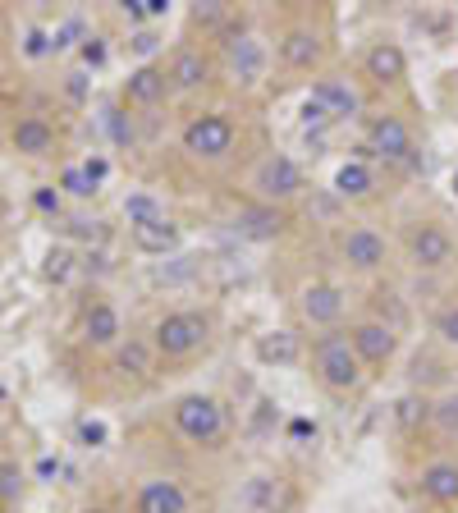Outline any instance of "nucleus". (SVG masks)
<instances>
[{
  "label": "nucleus",
  "instance_id": "obj_52",
  "mask_svg": "<svg viewBox=\"0 0 458 513\" xmlns=\"http://www.w3.org/2000/svg\"><path fill=\"white\" fill-rule=\"evenodd\" d=\"M454 197H458V170H454Z\"/></svg>",
  "mask_w": 458,
  "mask_h": 513
},
{
  "label": "nucleus",
  "instance_id": "obj_23",
  "mask_svg": "<svg viewBox=\"0 0 458 513\" xmlns=\"http://www.w3.org/2000/svg\"><path fill=\"white\" fill-rule=\"evenodd\" d=\"M156 344L152 339H142V335H129L115 344V372L120 376H152L156 372Z\"/></svg>",
  "mask_w": 458,
  "mask_h": 513
},
{
  "label": "nucleus",
  "instance_id": "obj_36",
  "mask_svg": "<svg viewBox=\"0 0 458 513\" xmlns=\"http://www.w3.org/2000/svg\"><path fill=\"white\" fill-rule=\"evenodd\" d=\"M298 115H303V129H307V133H312V129H326V124H335V120H330V110L321 106L317 97H307V101H303V110H298Z\"/></svg>",
  "mask_w": 458,
  "mask_h": 513
},
{
  "label": "nucleus",
  "instance_id": "obj_14",
  "mask_svg": "<svg viewBox=\"0 0 458 513\" xmlns=\"http://www.w3.org/2000/svg\"><path fill=\"white\" fill-rule=\"evenodd\" d=\"M312 97H317L321 106L330 110V120H353V115H362V92H358V83H353L349 74H326V78H317Z\"/></svg>",
  "mask_w": 458,
  "mask_h": 513
},
{
  "label": "nucleus",
  "instance_id": "obj_22",
  "mask_svg": "<svg viewBox=\"0 0 458 513\" xmlns=\"http://www.w3.org/2000/svg\"><path fill=\"white\" fill-rule=\"evenodd\" d=\"M330 193H335L339 202H367V197L376 193V170H371L367 161H344L335 170V184H330Z\"/></svg>",
  "mask_w": 458,
  "mask_h": 513
},
{
  "label": "nucleus",
  "instance_id": "obj_19",
  "mask_svg": "<svg viewBox=\"0 0 458 513\" xmlns=\"http://www.w3.org/2000/svg\"><path fill=\"white\" fill-rule=\"evenodd\" d=\"M133 248L147 252V257H165V252H175L179 243H184V230H179L170 216L161 220H147V225H133Z\"/></svg>",
  "mask_w": 458,
  "mask_h": 513
},
{
  "label": "nucleus",
  "instance_id": "obj_41",
  "mask_svg": "<svg viewBox=\"0 0 458 513\" xmlns=\"http://www.w3.org/2000/svg\"><path fill=\"white\" fill-rule=\"evenodd\" d=\"M110 138H115V142H133V124H124L120 110H110Z\"/></svg>",
  "mask_w": 458,
  "mask_h": 513
},
{
  "label": "nucleus",
  "instance_id": "obj_49",
  "mask_svg": "<svg viewBox=\"0 0 458 513\" xmlns=\"http://www.w3.org/2000/svg\"><path fill=\"white\" fill-rule=\"evenodd\" d=\"M161 14H170V5L165 0H147V19H161Z\"/></svg>",
  "mask_w": 458,
  "mask_h": 513
},
{
  "label": "nucleus",
  "instance_id": "obj_15",
  "mask_svg": "<svg viewBox=\"0 0 458 513\" xmlns=\"http://www.w3.org/2000/svg\"><path fill=\"white\" fill-rule=\"evenodd\" d=\"M133 513H188V491L170 477H152L133 495Z\"/></svg>",
  "mask_w": 458,
  "mask_h": 513
},
{
  "label": "nucleus",
  "instance_id": "obj_6",
  "mask_svg": "<svg viewBox=\"0 0 458 513\" xmlns=\"http://www.w3.org/2000/svg\"><path fill=\"white\" fill-rule=\"evenodd\" d=\"M376 161L399 165V170H417V147H413V129H408L399 115H371L367 124V147H362L358 161Z\"/></svg>",
  "mask_w": 458,
  "mask_h": 513
},
{
  "label": "nucleus",
  "instance_id": "obj_21",
  "mask_svg": "<svg viewBox=\"0 0 458 513\" xmlns=\"http://www.w3.org/2000/svg\"><path fill=\"white\" fill-rule=\"evenodd\" d=\"M83 339H88L92 349H110V344H120L124 339V317L110 303H92L88 312H83Z\"/></svg>",
  "mask_w": 458,
  "mask_h": 513
},
{
  "label": "nucleus",
  "instance_id": "obj_42",
  "mask_svg": "<svg viewBox=\"0 0 458 513\" xmlns=\"http://www.w3.org/2000/svg\"><path fill=\"white\" fill-rule=\"evenodd\" d=\"M193 19H197V23H207V28H216V23L225 19V5H197Z\"/></svg>",
  "mask_w": 458,
  "mask_h": 513
},
{
  "label": "nucleus",
  "instance_id": "obj_47",
  "mask_svg": "<svg viewBox=\"0 0 458 513\" xmlns=\"http://www.w3.org/2000/svg\"><path fill=\"white\" fill-rule=\"evenodd\" d=\"M289 436H294V440L317 436V422H307V417H294V422H289Z\"/></svg>",
  "mask_w": 458,
  "mask_h": 513
},
{
  "label": "nucleus",
  "instance_id": "obj_46",
  "mask_svg": "<svg viewBox=\"0 0 458 513\" xmlns=\"http://www.w3.org/2000/svg\"><path fill=\"white\" fill-rule=\"evenodd\" d=\"M65 92H69V97H74V101H83V97H88V74H69Z\"/></svg>",
  "mask_w": 458,
  "mask_h": 513
},
{
  "label": "nucleus",
  "instance_id": "obj_10",
  "mask_svg": "<svg viewBox=\"0 0 458 513\" xmlns=\"http://www.w3.org/2000/svg\"><path fill=\"white\" fill-rule=\"evenodd\" d=\"M349 339L362 367H390L394 353H399V330L390 321H358L349 330Z\"/></svg>",
  "mask_w": 458,
  "mask_h": 513
},
{
  "label": "nucleus",
  "instance_id": "obj_33",
  "mask_svg": "<svg viewBox=\"0 0 458 513\" xmlns=\"http://www.w3.org/2000/svg\"><path fill=\"white\" fill-rule=\"evenodd\" d=\"M436 335L445 339L449 349H458V303H449L436 312Z\"/></svg>",
  "mask_w": 458,
  "mask_h": 513
},
{
  "label": "nucleus",
  "instance_id": "obj_45",
  "mask_svg": "<svg viewBox=\"0 0 458 513\" xmlns=\"http://www.w3.org/2000/svg\"><path fill=\"white\" fill-rule=\"evenodd\" d=\"M83 170H88V175L101 184V179L110 175V161H106V156H88V161H83Z\"/></svg>",
  "mask_w": 458,
  "mask_h": 513
},
{
  "label": "nucleus",
  "instance_id": "obj_20",
  "mask_svg": "<svg viewBox=\"0 0 458 513\" xmlns=\"http://www.w3.org/2000/svg\"><path fill=\"white\" fill-rule=\"evenodd\" d=\"M170 92V78H165L161 65H138L129 78H124V101L129 106H156Z\"/></svg>",
  "mask_w": 458,
  "mask_h": 513
},
{
  "label": "nucleus",
  "instance_id": "obj_38",
  "mask_svg": "<svg viewBox=\"0 0 458 513\" xmlns=\"http://www.w3.org/2000/svg\"><path fill=\"white\" fill-rule=\"evenodd\" d=\"M74 37H83V23H78V19L60 23V28L51 33V51H65V46H74Z\"/></svg>",
  "mask_w": 458,
  "mask_h": 513
},
{
  "label": "nucleus",
  "instance_id": "obj_53",
  "mask_svg": "<svg viewBox=\"0 0 458 513\" xmlns=\"http://www.w3.org/2000/svg\"><path fill=\"white\" fill-rule=\"evenodd\" d=\"M440 513H458V509H440Z\"/></svg>",
  "mask_w": 458,
  "mask_h": 513
},
{
  "label": "nucleus",
  "instance_id": "obj_12",
  "mask_svg": "<svg viewBox=\"0 0 458 513\" xmlns=\"http://www.w3.org/2000/svg\"><path fill=\"white\" fill-rule=\"evenodd\" d=\"M284 225H289L284 207H271V202H248V207L234 211V234H239V239H248V243L280 239Z\"/></svg>",
  "mask_w": 458,
  "mask_h": 513
},
{
  "label": "nucleus",
  "instance_id": "obj_39",
  "mask_svg": "<svg viewBox=\"0 0 458 513\" xmlns=\"http://www.w3.org/2000/svg\"><path fill=\"white\" fill-rule=\"evenodd\" d=\"M69 234H74V239H101V220H88V216H74L65 225Z\"/></svg>",
  "mask_w": 458,
  "mask_h": 513
},
{
  "label": "nucleus",
  "instance_id": "obj_32",
  "mask_svg": "<svg viewBox=\"0 0 458 513\" xmlns=\"http://www.w3.org/2000/svg\"><path fill=\"white\" fill-rule=\"evenodd\" d=\"M69 275H74V252H69V248H51V252H46V280L65 284Z\"/></svg>",
  "mask_w": 458,
  "mask_h": 513
},
{
  "label": "nucleus",
  "instance_id": "obj_31",
  "mask_svg": "<svg viewBox=\"0 0 458 513\" xmlns=\"http://www.w3.org/2000/svg\"><path fill=\"white\" fill-rule=\"evenodd\" d=\"M431 422H436L445 436H458V394H445L440 404H431Z\"/></svg>",
  "mask_w": 458,
  "mask_h": 513
},
{
  "label": "nucleus",
  "instance_id": "obj_35",
  "mask_svg": "<svg viewBox=\"0 0 458 513\" xmlns=\"http://www.w3.org/2000/svg\"><path fill=\"white\" fill-rule=\"evenodd\" d=\"M33 207L42 211V216H60V211H65V193H60V188H33Z\"/></svg>",
  "mask_w": 458,
  "mask_h": 513
},
{
  "label": "nucleus",
  "instance_id": "obj_5",
  "mask_svg": "<svg viewBox=\"0 0 458 513\" xmlns=\"http://www.w3.org/2000/svg\"><path fill=\"white\" fill-rule=\"evenodd\" d=\"M234 138H239V124L229 120L225 110H202L179 133V142H184V152L193 161H225L234 152Z\"/></svg>",
  "mask_w": 458,
  "mask_h": 513
},
{
  "label": "nucleus",
  "instance_id": "obj_50",
  "mask_svg": "<svg viewBox=\"0 0 458 513\" xmlns=\"http://www.w3.org/2000/svg\"><path fill=\"white\" fill-rule=\"evenodd\" d=\"M37 472H42V477H55V472H60V459H42L37 463Z\"/></svg>",
  "mask_w": 458,
  "mask_h": 513
},
{
  "label": "nucleus",
  "instance_id": "obj_40",
  "mask_svg": "<svg viewBox=\"0 0 458 513\" xmlns=\"http://www.w3.org/2000/svg\"><path fill=\"white\" fill-rule=\"evenodd\" d=\"M78 440L83 445H106V422H78Z\"/></svg>",
  "mask_w": 458,
  "mask_h": 513
},
{
  "label": "nucleus",
  "instance_id": "obj_34",
  "mask_svg": "<svg viewBox=\"0 0 458 513\" xmlns=\"http://www.w3.org/2000/svg\"><path fill=\"white\" fill-rule=\"evenodd\" d=\"M161 46H165V42H161V33H156V28H138V33H133V42H129V51L142 55V60H152Z\"/></svg>",
  "mask_w": 458,
  "mask_h": 513
},
{
  "label": "nucleus",
  "instance_id": "obj_28",
  "mask_svg": "<svg viewBox=\"0 0 458 513\" xmlns=\"http://www.w3.org/2000/svg\"><path fill=\"white\" fill-rule=\"evenodd\" d=\"M97 179L88 175V170H83V165H69L65 175H60V193H69V197H83V202H88V197H97Z\"/></svg>",
  "mask_w": 458,
  "mask_h": 513
},
{
  "label": "nucleus",
  "instance_id": "obj_3",
  "mask_svg": "<svg viewBox=\"0 0 458 513\" xmlns=\"http://www.w3.org/2000/svg\"><path fill=\"white\" fill-rule=\"evenodd\" d=\"M207 339H211V317L197 312V307L165 312L152 330V344L161 358H193L197 349H207Z\"/></svg>",
  "mask_w": 458,
  "mask_h": 513
},
{
  "label": "nucleus",
  "instance_id": "obj_51",
  "mask_svg": "<svg viewBox=\"0 0 458 513\" xmlns=\"http://www.w3.org/2000/svg\"><path fill=\"white\" fill-rule=\"evenodd\" d=\"M78 513H115V509H106V504H92V509H78Z\"/></svg>",
  "mask_w": 458,
  "mask_h": 513
},
{
  "label": "nucleus",
  "instance_id": "obj_4",
  "mask_svg": "<svg viewBox=\"0 0 458 513\" xmlns=\"http://www.w3.org/2000/svg\"><path fill=\"white\" fill-rule=\"evenodd\" d=\"M248 188H252V202H271V207H284L289 197L303 193L307 179H303V165H298L289 152H266L262 161L252 165Z\"/></svg>",
  "mask_w": 458,
  "mask_h": 513
},
{
  "label": "nucleus",
  "instance_id": "obj_2",
  "mask_svg": "<svg viewBox=\"0 0 458 513\" xmlns=\"http://www.w3.org/2000/svg\"><path fill=\"white\" fill-rule=\"evenodd\" d=\"M170 417H175V431L184 440H193V445L211 449L225 440L229 431V413L220 399H211V394H184V399H175V408H170Z\"/></svg>",
  "mask_w": 458,
  "mask_h": 513
},
{
  "label": "nucleus",
  "instance_id": "obj_11",
  "mask_svg": "<svg viewBox=\"0 0 458 513\" xmlns=\"http://www.w3.org/2000/svg\"><path fill=\"white\" fill-rule=\"evenodd\" d=\"M289 504V481L275 477V472H257L239 486L234 495V509L239 513H280Z\"/></svg>",
  "mask_w": 458,
  "mask_h": 513
},
{
  "label": "nucleus",
  "instance_id": "obj_7",
  "mask_svg": "<svg viewBox=\"0 0 458 513\" xmlns=\"http://www.w3.org/2000/svg\"><path fill=\"white\" fill-rule=\"evenodd\" d=\"M344 307H349V298H344V289L330 280H312L298 289V317L317 330H339Z\"/></svg>",
  "mask_w": 458,
  "mask_h": 513
},
{
  "label": "nucleus",
  "instance_id": "obj_44",
  "mask_svg": "<svg viewBox=\"0 0 458 513\" xmlns=\"http://www.w3.org/2000/svg\"><path fill=\"white\" fill-rule=\"evenodd\" d=\"M23 51H28V55H33V60H37V55H46V51H51V37H46L42 28H33V33H28V46H23Z\"/></svg>",
  "mask_w": 458,
  "mask_h": 513
},
{
  "label": "nucleus",
  "instance_id": "obj_17",
  "mask_svg": "<svg viewBox=\"0 0 458 513\" xmlns=\"http://www.w3.org/2000/svg\"><path fill=\"white\" fill-rule=\"evenodd\" d=\"M417 491L431 504H440V509H458V463H449V459L426 463L422 477H417Z\"/></svg>",
  "mask_w": 458,
  "mask_h": 513
},
{
  "label": "nucleus",
  "instance_id": "obj_9",
  "mask_svg": "<svg viewBox=\"0 0 458 513\" xmlns=\"http://www.w3.org/2000/svg\"><path fill=\"white\" fill-rule=\"evenodd\" d=\"M339 257H344L349 271L371 275L390 262V243H385V234L371 230V225H353V230L339 234Z\"/></svg>",
  "mask_w": 458,
  "mask_h": 513
},
{
  "label": "nucleus",
  "instance_id": "obj_30",
  "mask_svg": "<svg viewBox=\"0 0 458 513\" xmlns=\"http://www.w3.org/2000/svg\"><path fill=\"white\" fill-rule=\"evenodd\" d=\"M426 417H431V404L417 399V394H404V399L394 404V422L399 426H417V422H426Z\"/></svg>",
  "mask_w": 458,
  "mask_h": 513
},
{
  "label": "nucleus",
  "instance_id": "obj_27",
  "mask_svg": "<svg viewBox=\"0 0 458 513\" xmlns=\"http://www.w3.org/2000/svg\"><path fill=\"white\" fill-rule=\"evenodd\" d=\"M161 216H165V207L156 202L152 193H142V188H138V193L124 197V220H129V230H133V225H147V220H161Z\"/></svg>",
  "mask_w": 458,
  "mask_h": 513
},
{
  "label": "nucleus",
  "instance_id": "obj_43",
  "mask_svg": "<svg viewBox=\"0 0 458 513\" xmlns=\"http://www.w3.org/2000/svg\"><path fill=\"white\" fill-rule=\"evenodd\" d=\"M307 211H317L321 220H330L339 211V197L335 193H326V197H317V202H307Z\"/></svg>",
  "mask_w": 458,
  "mask_h": 513
},
{
  "label": "nucleus",
  "instance_id": "obj_24",
  "mask_svg": "<svg viewBox=\"0 0 458 513\" xmlns=\"http://www.w3.org/2000/svg\"><path fill=\"white\" fill-rule=\"evenodd\" d=\"M14 152L33 156V161L51 156L55 152V129L42 120V115H23V120L14 124Z\"/></svg>",
  "mask_w": 458,
  "mask_h": 513
},
{
  "label": "nucleus",
  "instance_id": "obj_13",
  "mask_svg": "<svg viewBox=\"0 0 458 513\" xmlns=\"http://www.w3.org/2000/svg\"><path fill=\"white\" fill-rule=\"evenodd\" d=\"M225 65L234 74V83H257L266 74V42L257 33H239L234 42H225Z\"/></svg>",
  "mask_w": 458,
  "mask_h": 513
},
{
  "label": "nucleus",
  "instance_id": "obj_26",
  "mask_svg": "<svg viewBox=\"0 0 458 513\" xmlns=\"http://www.w3.org/2000/svg\"><path fill=\"white\" fill-rule=\"evenodd\" d=\"M298 358H303V339L294 330H266L257 339V362H266V367H294Z\"/></svg>",
  "mask_w": 458,
  "mask_h": 513
},
{
  "label": "nucleus",
  "instance_id": "obj_29",
  "mask_svg": "<svg viewBox=\"0 0 458 513\" xmlns=\"http://www.w3.org/2000/svg\"><path fill=\"white\" fill-rule=\"evenodd\" d=\"M23 468L19 463H10V459H0V504H14L23 495Z\"/></svg>",
  "mask_w": 458,
  "mask_h": 513
},
{
  "label": "nucleus",
  "instance_id": "obj_37",
  "mask_svg": "<svg viewBox=\"0 0 458 513\" xmlns=\"http://www.w3.org/2000/svg\"><path fill=\"white\" fill-rule=\"evenodd\" d=\"M78 55H83V65L101 69V65H106V37H83V46H78Z\"/></svg>",
  "mask_w": 458,
  "mask_h": 513
},
{
  "label": "nucleus",
  "instance_id": "obj_16",
  "mask_svg": "<svg viewBox=\"0 0 458 513\" xmlns=\"http://www.w3.org/2000/svg\"><path fill=\"white\" fill-rule=\"evenodd\" d=\"M165 78H170V92H197V88H207L211 60L197 51V46H179L170 69H165Z\"/></svg>",
  "mask_w": 458,
  "mask_h": 513
},
{
  "label": "nucleus",
  "instance_id": "obj_8",
  "mask_svg": "<svg viewBox=\"0 0 458 513\" xmlns=\"http://www.w3.org/2000/svg\"><path fill=\"white\" fill-rule=\"evenodd\" d=\"M408 257H413L417 271H445L454 262V234L436 220H417L408 230Z\"/></svg>",
  "mask_w": 458,
  "mask_h": 513
},
{
  "label": "nucleus",
  "instance_id": "obj_25",
  "mask_svg": "<svg viewBox=\"0 0 458 513\" xmlns=\"http://www.w3.org/2000/svg\"><path fill=\"white\" fill-rule=\"evenodd\" d=\"M408 74V55L399 51L394 42H376L367 51V78H376L381 88H390V83H404Z\"/></svg>",
  "mask_w": 458,
  "mask_h": 513
},
{
  "label": "nucleus",
  "instance_id": "obj_18",
  "mask_svg": "<svg viewBox=\"0 0 458 513\" xmlns=\"http://www.w3.org/2000/svg\"><path fill=\"white\" fill-rule=\"evenodd\" d=\"M321 55H326V46H321V33H312V28H289V33L280 37V60L289 69H317Z\"/></svg>",
  "mask_w": 458,
  "mask_h": 513
},
{
  "label": "nucleus",
  "instance_id": "obj_1",
  "mask_svg": "<svg viewBox=\"0 0 458 513\" xmlns=\"http://www.w3.org/2000/svg\"><path fill=\"white\" fill-rule=\"evenodd\" d=\"M312 372L330 394H353L362 385V362L353 353L349 330H326L312 344Z\"/></svg>",
  "mask_w": 458,
  "mask_h": 513
},
{
  "label": "nucleus",
  "instance_id": "obj_48",
  "mask_svg": "<svg viewBox=\"0 0 458 513\" xmlns=\"http://www.w3.org/2000/svg\"><path fill=\"white\" fill-rule=\"evenodd\" d=\"M124 14H129V19H147V0H129V5H124Z\"/></svg>",
  "mask_w": 458,
  "mask_h": 513
}]
</instances>
